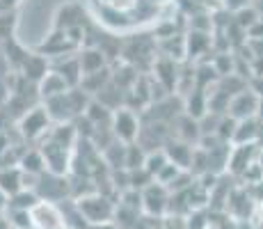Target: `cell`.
Segmentation results:
<instances>
[{
  "label": "cell",
  "instance_id": "8992f818",
  "mask_svg": "<svg viewBox=\"0 0 263 229\" xmlns=\"http://www.w3.org/2000/svg\"><path fill=\"white\" fill-rule=\"evenodd\" d=\"M256 108H259V96L254 94L250 87H242L240 92H236L234 96H229L227 101V113L231 119H250L256 117Z\"/></svg>",
  "mask_w": 263,
  "mask_h": 229
},
{
  "label": "cell",
  "instance_id": "d6986e66",
  "mask_svg": "<svg viewBox=\"0 0 263 229\" xmlns=\"http://www.w3.org/2000/svg\"><path fill=\"white\" fill-rule=\"evenodd\" d=\"M18 170L25 172V174H32V177H39L42 172H46V161H44L42 151L39 149H25L18 154V161H16Z\"/></svg>",
  "mask_w": 263,
  "mask_h": 229
},
{
  "label": "cell",
  "instance_id": "ba28073f",
  "mask_svg": "<svg viewBox=\"0 0 263 229\" xmlns=\"http://www.w3.org/2000/svg\"><path fill=\"white\" fill-rule=\"evenodd\" d=\"M80 44L73 42L71 34L67 30H55L53 34L39 46L37 53L46 55V58H64V55H71V53H78Z\"/></svg>",
  "mask_w": 263,
  "mask_h": 229
},
{
  "label": "cell",
  "instance_id": "d6a6232c",
  "mask_svg": "<svg viewBox=\"0 0 263 229\" xmlns=\"http://www.w3.org/2000/svg\"><path fill=\"white\" fill-rule=\"evenodd\" d=\"M87 229H119V227L117 222L105 220V222H92V225H87Z\"/></svg>",
  "mask_w": 263,
  "mask_h": 229
},
{
  "label": "cell",
  "instance_id": "3957f363",
  "mask_svg": "<svg viewBox=\"0 0 263 229\" xmlns=\"http://www.w3.org/2000/svg\"><path fill=\"white\" fill-rule=\"evenodd\" d=\"M39 200L44 202H64L69 197V174H53L42 172L32 188Z\"/></svg>",
  "mask_w": 263,
  "mask_h": 229
},
{
  "label": "cell",
  "instance_id": "d4e9b609",
  "mask_svg": "<svg viewBox=\"0 0 263 229\" xmlns=\"http://www.w3.org/2000/svg\"><path fill=\"white\" fill-rule=\"evenodd\" d=\"M37 202H39V197L32 188H21L18 192H14V195L9 197L7 211H30Z\"/></svg>",
  "mask_w": 263,
  "mask_h": 229
},
{
  "label": "cell",
  "instance_id": "9a60e30c",
  "mask_svg": "<svg viewBox=\"0 0 263 229\" xmlns=\"http://www.w3.org/2000/svg\"><path fill=\"white\" fill-rule=\"evenodd\" d=\"M76 58H78V64H80L83 76L85 74H94V71L108 67V58H105L96 46H83V48H78Z\"/></svg>",
  "mask_w": 263,
  "mask_h": 229
},
{
  "label": "cell",
  "instance_id": "f1b7e54d",
  "mask_svg": "<svg viewBox=\"0 0 263 229\" xmlns=\"http://www.w3.org/2000/svg\"><path fill=\"white\" fill-rule=\"evenodd\" d=\"M181 172H183V170H181V167H176L174 163H170V161H167V163H165V165H163V170H160L158 174H156V181H158V183H163L165 188H170V186H172V181H174L176 177L181 174Z\"/></svg>",
  "mask_w": 263,
  "mask_h": 229
},
{
  "label": "cell",
  "instance_id": "277c9868",
  "mask_svg": "<svg viewBox=\"0 0 263 229\" xmlns=\"http://www.w3.org/2000/svg\"><path fill=\"white\" fill-rule=\"evenodd\" d=\"M140 129H142V124H140L138 115H135L130 108H117L112 113V119H110V131H112L115 140L124 142V145L138 142Z\"/></svg>",
  "mask_w": 263,
  "mask_h": 229
},
{
  "label": "cell",
  "instance_id": "4fadbf2b",
  "mask_svg": "<svg viewBox=\"0 0 263 229\" xmlns=\"http://www.w3.org/2000/svg\"><path fill=\"white\" fill-rule=\"evenodd\" d=\"M48 69H50V64H48V58L46 55H42V53H28V58L23 60V64H21V69H18V74L23 76L28 83H32V85H37L39 80L44 78V76L48 74Z\"/></svg>",
  "mask_w": 263,
  "mask_h": 229
},
{
  "label": "cell",
  "instance_id": "d590c367",
  "mask_svg": "<svg viewBox=\"0 0 263 229\" xmlns=\"http://www.w3.org/2000/svg\"><path fill=\"white\" fill-rule=\"evenodd\" d=\"M0 229H9V220L5 213H0Z\"/></svg>",
  "mask_w": 263,
  "mask_h": 229
},
{
  "label": "cell",
  "instance_id": "ffe728a7",
  "mask_svg": "<svg viewBox=\"0 0 263 229\" xmlns=\"http://www.w3.org/2000/svg\"><path fill=\"white\" fill-rule=\"evenodd\" d=\"M110 78H112V69L105 67V69L94 71V74H85L83 78H80V85H78V87L83 90V92H87L89 96H96L101 90L105 87V85H108Z\"/></svg>",
  "mask_w": 263,
  "mask_h": 229
},
{
  "label": "cell",
  "instance_id": "ac0fdd59",
  "mask_svg": "<svg viewBox=\"0 0 263 229\" xmlns=\"http://www.w3.org/2000/svg\"><path fill=\"white\" fill-rule=\"evenodd\" d=\"M67 90H69V85L64 83L62 76H60L58 71H53V69H48V74L37 83L39 99H50V96H58V94H62V92H67Z\"/></svg>",
  "mask_w": 263,
  "mask_h": 229
},
{
  "label": "cell",
  "instance_id": "cb8c5ba5",
  "mask_svg": "<svg viewBox=\"0 0 263 229\" xmlns=\"http://www.w3.org/2000/svg\"><path fill=\"white\" fill-rule=\"evenodd\" d=\"M0 53L5 55V60H7L9 69H14V71L21 69L23 60L28 58V50H25L23 46L18 44L14 37H12V39H7V42H3V50H0Z\"/></svg>",
  "mask_w": 263,
  "mask_h": 229
},
{
  "label": "cell",
  "instance_id": "f546056e",
  "mask_svg": "<svg viewBox=\"0 0 263 229\" xmlns=\"http://www.w3.org/2000/svg\"><path fill=\"white\" fill-rule=\"evenodd\" d=\"M7 220H9V227H14V229H32L30 211H9Z\"/></svg>",
  "mask_w": 263,
  "mask_h": 229
},
{
  "label": "cell",
  "instance_id": "e575fe53",
  "mask_svg": "<svg viewBox=\"0 0 263 229\" xmlns=\"http://www.w3.org/2000/svg\"><path fill=\"white\" fill-rule=\"evenodd\" d=\"M256 119L263 124V99H259V108H256Z\"/></svg>",
  "mask_w": 263,
  "mask_h": 229
},
{
  "label": "cell",
  "instance_id": "8d00e7d4",
  "mask_svg": "<svg viewBox=\"0 0 263 229\" xmlns=\"http://www.w3.org/2000/svg\"><path fill=\"white\" fill-rule=\"evenodd\" d=\"M256 16L263 19V0H259V5H256Z\"/></svg>",
  "mask_w": 263,
  "mask_h": 229
},
{
  "label": "cell",
  "instance_id": "6da1fadb",
  "mask_svg": "<svg viewBox=\"0 0 263 229\" xmlns=\"http://www.w3.org/2000/svg\"><path fill=\"white\" fill-rule=\"evenodd\" d=\"M50 124H53V121H50L46 108H44V105H32V108H28L16 119V131L23 140L32 142V140H42L50 131Z\"/></svg>",
  "mask_w": 263,
  "mask_h": 229
},
{
  "label": "cell",
  "instance_id": "5bb4252c",
  "mask_svg": "<svg viewBox=\"0 0 263 229\" xmlns=\"http://www.w3.org/2000/svg\"><path fill=\"white\" fill-rule=\"evenodd\" d=\"M165 156H167L170 163H174L176 167H181V170H188L190 167V161H192V151H195V147L188 145V142L179 140V137H172V140L165 142Z\"/></svg>",
  "mask_w": 263,
  "mask_h": 229
},
{
  "label": "cell",
  "instance_id": "603a6c76",
  "mask_svg": "<svg viewBox=\"0 0 263 229\" xmlns=\"http://www.w3.org/2000/svg\"><path fill=\"white\" fill-rule=\"evenodd\" d=\"M192 94L188 96V103H185V115H190L192 119H201L209 113V94L201 87L190 90Z\"/></svg>",
  "mask_w": 263,
  "mask_h": 229
},
{
  "label": "cell",
  "instance_id": "4dcf8cb0",
  "mask_svg": "<svg viewBox=\"0 0 263 229\" xmlns=\"http://www.w3.org/2000/svg\"><path fill=\"white\" fill-rule=\"evenodd\" d=\"M247 87L254 92L259 99H263V76H250V83H247Z\"/></svg>",
  "mask_w": 263,
  "mask_h": 229
},
{
  "label": "cell",
  "instance_id": "5b68a950",
  "mask_svg": "<svg viewBox=\"0 0 263 229\" xmlns=\"http://www.w3.org/2000/svg\"><path fill=\"white\" fill-rule=\"evenodd\" d=\"M30 220H32V229H67L64 216L55 202L39 200L30 208Z\"/></svg>",
  "mask_w": 263,
  "mask_h": 229
},
{
  "label": "cell",
  "instance_id": "52a82bcc",
  "mask_svg": "<svg viewBox=\"0 0 263 229\" xmlns=\"http://www.w3.org/2000/svg\"><path fill=\"white\" fill-rule=\"evenodd\" d=\"M142 192V211L146 213V216L151 218H163L165 213H167V202H170V190L163 186V183L154 181L149 183V186L144 188Z\"/></svg>",
  "mask_w": 263,
  "mask_h": 229
},
{
  "label": "cell",
  "instance_id": "2e32d148",
  "mask_svg": "<svg viewBox=\"0 0 263 229\" xmlns=\"http://www.w3.org/2000/svg\"><path fill=\"white\" fill-rule=\"evenodd\" d=\"M50 69L58 71V74L62 76L64 83H67L69 87H78V85H80V78H83V71H80V64H78V58H76V53H71V55H64V58H60L58 62H55Z\"/></svg>",
  "mask_w": 263,
  "mask_h": 229
},
{
  "label": "cell",
  "instance_id": "7402d4cb",
  "mask_svg": "<svg viewBox=\"0 0 263 229\" xmlns=\"http://www.w3.org/2000/svg\"><path fill=\"white\" fill-rule=\"evenodd\" d=\"M112 113H115V110H110L108 105H103L101 101H96L92 96V99H89V103H87V108H85L83 117L89 121V124H94V126H110Z\"/></svg>",
  "mask_w": 263,
  "mask_h": 229
},
{
  "label": "cell",
  "instance_id": "7a4b0ae2",
  "mask_svg": "<svg viewBox=\"0 0 263 229\" xmlns=\"http://www.w3.org/2000/svg\"><path fill=\"white\" fill-rule=\"evenodd\" d=\"M78 211L83 213V218L87 220V225L92 222H105V220H115V202L108 195H101V192H92L87 197H80L73 200Z\"/></svg>",
  "mask_w": 263,
  "mask_h": 229
},
{
  "label": "cell",
  "instance_id": "1f68e13d",
  "mask_svg": "<svg viewBox=\"0 0 263 229\" xmlns=\"http://www.w3.org/2000/svg\"><path fill=\"white\" fill-rule=\"evenodd\" d=\"M12 140H9V135H7V131L5 129H0V156H5L9 149H12Z\"/></svg>",
  "mask_w": 263,
  "mask_h": 229
},
{
  "label": "cell",
  "instance_id": "e0dca14e",
  "mask_svg": "<svg viewBox=\"0 0 263 229\" xmlns=\"http://www.w3.org/2000/svg\"><path fill=\"white\" fill-rule=\"evenodd\" d=\"M46 140L53 142L58 147H64V149H73L76 140H78V131H76L73 121H62V124L50 126V131L46 133Z\"/></svg>",
  "mask_w": 263,
  "mask_h": 229
},
{
  "label": "cell",
  "instance_id": "30bf717a",
  "mask_svg": "<svg viewBox=\"0 0 263 229\" xmlns=\"http://www.w3.org/2000/svg\"><path fill=\"white\" fill-rule=\"evenodd\" d=\"M44 108L50 117V121L55 124H62V121H73L76 113L71 108V101H69V90L62 92L58 96H50V99H44Z\"/></svg>",
  "mask_w": 263,
  "mask_h": 229
},
{
  "label": "cell",
  "instance_id": "9c48e42d",
  "mask_svg": "<svg viewBox=\"0 0 263 229\" xmlns=\"http://www.w3.org/2000/svg\"><path fill=\"white\" fill-rule=\"evenodd\" d=\"M44 161H46V172H53V174H69V163H71V149H64V147H58L53 142H44L39 147Z\"/></svg>",
  "mask_w": 263,
  "mask_h": 229
},
{
  "label": "cell",
  "instance_id": "484cf974",
  "mask_svg": "<svg viewBox=\"0 0 263 229\" xmlns=\"http://www.w3.org/2000/svg\"><path fill=\"white\" fill-rule=\"evenodd\" d=\"M144 158H146L144 147H140L138 142L126 145V156H124V167L126 170H138V167H142Z\"/></svg>",
  "mask_w": 263,
  "mask_h": 229
},
{
  "label": "cell",
  "instance_id": "836d02e7",
  "mask_svg": "<svg viewBox=\"0 0 263 229\" xmlns=\"http://www.w3.org/2000/svg\"><path fill=\"white\" fill-rule=\"evenodd\" d=\"M7 204H9V195H5V192L0 190V213L7 211Z\"/></svg>",
  "mask_w": 263,
  "mask_h": 229
},
{
  "label": "cell",
  "instance_id": "44dd1931",
  "mask_svg": "<svg viewBox=\"0 0 263 229\" xmlns=\"http://www.w3.org/2000/svg\"><path fill=\"white\" fill-rule=\"evenodd\" d=\"M23 188V172L18 170V165H5L0 167V190L5 195L12 197L14 192H18Z\"/></svg>",
  "mask_w": 263,
  "mask_h": 229
},
{
  "label": "cell",
  "instance_id": "4316f807",
  "mask_svg": "<svg viewBox=\"0 0 263 229\" xmlns=\"http://www.w3.org/2000/svg\"><path fill=\"white\" fill-rule=\"evenodd\" d=\"M16 30V12L14 9H3L0 12V44L14 37Z\"/></svg>",
  "mask_w": 263,
  "mask_h": 229
},
{
  "label": "cell",
  "instance_id": "83f0119b",
  "mask_svg": "<svg viewBox=\"0 0 263 229\" xmlns=\"http://www.w3.org/2000/svg\"><path fill=\"white\" fill-rule=\"evenodd\" d=\"M165 163H167V156H165V151L163 149H154V151H146V158H144V165L142 167L156 179V174L163 170Z\"/></svg>",
  "mask_w": 263,
  "mask_h": 229
},
{
  "label": "cell",
  "instance_id": "f35d334b",
  "mask_svg": "<svg viewBox=\"0 0 263 229\" xmlns=\"http://www.w3.org/2000/svg\"><path fill=\"white\" fill-rule=\"evenodd\" d=\"M261 227H263V220H261Z\"/></svg>",
  "mask_w": 263,
  "mask_h": 229
},
{
  "label": "cell",
  "instance_id": "8fae6325",
  "mask_svg": "<svg viewBox=\"0 0 263 229\" xmlns=\"http://www.w3.org/2000/svg\"><path fill=\"white\" fill-rule=\"evenodd\" d=\"M85 9L78 3H64L55 14V30H71V28H85Z\"/></svg>",
  "mask_w": 263,
  "mask_h": 229
},
{
  "label": "cell",
  "instance_id": "ab89813d",
  "mask_svg": "<svg viewBox=\"0 0 263 229\" xmlns=\"http://www.w3.org/2000/svg\"><path fill=\"white\" fill-rule=\"evenodd\" d=\"M9 229H14V227H9Z\"/></svg>",
  "mask_w": 263,
  "mask_h": 229
},
{
  "label": "cell",
  "instance_id": "7c38bea8",
  "mask_svg": "<svg viewBox=\"0 0 263 229\" xmlns=\"http://www.w3.org/2000/svg\"><path fill=\"white\" fill-rule=\"evenodd\" d=\"M261 129H263V124L256 119V117H250V119H238V121H236L234 135H231V142H234V145H259Z\"/></svg>",
  "mask_w": 263,
  "mask_h": 229
},
{
  "label": "cell",
  "instance_id": "74e56055",
  "mask_svg": "<svg viewBox=\"0 0 263 229\" xmlns=\"http://www.w3.org/2000/svg\"><path fill=\"white\" fill-rule=\"evenodd\" d=\"M149 3H163V0H149Z\"/></svg>",
  "mask_w": 263,
  "mask_h": 229
}]
</instances>
